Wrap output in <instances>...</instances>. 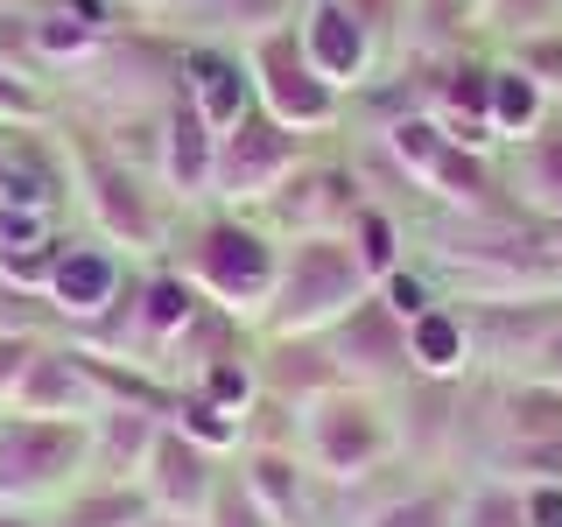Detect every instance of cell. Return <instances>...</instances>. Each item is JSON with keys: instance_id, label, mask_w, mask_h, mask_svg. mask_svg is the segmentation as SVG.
Instances as JSON below:
<instances>
[{"instance_id": "cell-20", "label": "cell", "mask_w": 562, "mask_h": 527, "mask_svg": "<svg viewBox=\"0 0 562 527\" xmlns=\"http://www.w3.org/2000/svg\"><path fill=\"white\" fill-rule=\"evenodd\" d=\"M254 366H260V394L295 401V408L324 401L330 386H351V380L338 373V359H330L324 338H260V345H254Z\"/></svg>"}, {"instance_id": "cell-11", "label": "cell", "mask_w": 562, "mask_h": 527, "mask_svg": "<svg viewBox=\"0 0 562 527\" xmlns=\"http://www.w3.org/2000/svg\"><path fill=\"white\" fill-rule=\"evenodd\" d=\"M218 485H225L218 457H211L204 444H190L176 422H162L148 464H140V492H148L155 514H169V520H204L211 500H218Z\"/></svg>"}, {"instance_id": "cell-46", "label": "cell", "mask_w": 562, "mask_h": 527, "mask_svg": "<svg viewBox=\"0 0 562 527\" xmlns=\"http://www.w3.org/2000/svg\"><path fill=\"white\" fill-rule=\"evenodd\" d=\"M520 380H541V386H562V316H555V330L541 338V351H535V366H527Z\"/></svg>"}, {"instance_id": "cell-26", "label": "cell", "mask_w": 562, "mask_h": 527, "mask_svg": "<svg viewBox=\"0 0 562 527\" xmlns=\"http://www.w3.org/2000/svg\"><path fill=\"white\" fill-rule=\"evenodd\" d=\"M148 520H155V506L140 492V479H85L57 506L49 527H148Z\"/></svg>"}, {"instance_id": "cell-40", "label": "cell", "mask_w": 562, "mask_h": 527, "mask_svg": "<svg viewBox=\"0 0 562 527\" xmlns=\"http://www.w3.org/2000/svg\"><path fill=\"white\" fill-rule=\"evenodd\" d=\"M373 295L401 316V324H415V316H429L436 303H443V295H436V281L422 274V268H408V260H401V268L386 274V281H373Z\"/></svg>"}, {"instance_id": "cell-30", "label": "cell", "mask_w": 562, "mask_h": 527, "mask_svg": "<svg viewBox=\"0 0 562 527\" xmlns=\"http://www.w3.org/2000/svg\"><path fill=\"white\" fill-rule=\"evenodd\" d=\"M345 239H351V254H359L366 281H386V274L401 268V260H408V239H401V218H394L386 204H373V198L359 204V218L345 225Z\"/></svg>"}, {"instance_id": "cell-39", "label": "cell", "mask_w": 562, "mask_h": 527, "mask_svg": "<svg viewBox=\"0 0 562 527\" xmlns=\"http://www.w3.org/2000/svg\"><path fill=\"white\" fill-rule=\"evenodd\" d=\"M57 254H64V233H57V239H35V246H0V281H14V289H35V295H49Z\"/></svg>"}, {"instance_id": "cell-47", "label": "cell", "mask_w": 562, "mask_h": 527, "mask_svg": "<svg viewBox=\"0 0 562 527\" xmlns=\"http://www.w3.org/2000/svg\"><path fill=\"white\" fill-rule=\"evenodd\" d=\"M345 8H351V14H359V22H366V29H373V35H386V29H394V22H401V8H408V0H345Z\"/></svg>"}, {"instance_id": "cell-4", "label": "cell", "mask_w": 562, "mask_h": 527, "mask_svg": "<svg viewBox=\"0 0 562 527\" xmlns=\"http://www.w3.org/2000/svg\"><path fill=\"white\" fill-rule=\"evenodd\" d=\"M401 457V429L373 386H330L303 408V464L324 485H366Z\"/></svg>"}, {"instance_id": "cell-13", "label": "cell", "mask_w": 562, "mask_h": 527, "mask_svg": "<svg viewBox=\"0 0 562 527\" xmlns=\"http://www.w3.org/2000/svg\"><path fill=\"white\" fill-rule=\"evenodd\" d=\"M295 43H303V57L316 64V78L351 92V85H366V70L380 57V35L359 22V14L345 8V0H303V22H295Z\"/></svg>"}, {"instance_id": "cell-41", "label": "cell", "mask_w": 562, "mask_h": 527, "mask_svg": "<svg viewBox=\"0 0 562 527\" xmlns=\"http://www.w3.org/2000/svg\"><path fill=\"white\" fill-rule=\"evenodd\" d=\"M43 345L49 338H35V330H0V415L14 408V394H22L29 366L43 359Z\"/></svg>"}, {"instance_id": "cell-35", "label": "cell", "mask_w": 562, "mask_h": 527, "mask_svg": "<svg viewBox=\"0 0 562 527\" xmlns=\"http://www.w3.org/2000/svg\"><path fill=\"white\" fill-rule=\"evenodd\" d=\"M190 386H198L204 401H218L225 415H246V408L260 401V366H254V351H225V359H218V366H204V373L190 380Z\"/></svg>"}, {"instance_id": "cell-43", "label": "cell", "mask_w": 562, "mask_h": 527, "mask_svg": "<svg viewBox=\"0 0 562 527\" xmlns=\"http://www.w3.org/2000/svg\"><path fill=\"white\" fill-rule=\"evenodd\" d=\"M49 324H57L49 295H35V289H14V281H0V330H35V338H49Z\"/></svg>"}, {"instance_id": "cell-27", "label": "cell", "mask_w": 562, "mask_h": 527, "mask_svg": "<svg viewBox=\"0 0 562 527\" xmlns=\"http://www.w3.org/2000/svg\"><path fill=\"white\" fill-rule=\"evenodd\" d=\"M499 429H506V444H514V450L562 444V386L506 380V394H499Z\"/></svg>"}, {"instance_id": "cell-24", "label": "cell", "mask_w": 562, "mask_h": 527, "mask_svg": "<svg viewBox=\"0 0 562 527\" xmlns=\"http://www.w3.org/2000/svg\"><path fill=\"white\" fill-rule=\"evenodd\" d=\"M471 324L457 303H436L408 324V380H464L471 373Z\"/></svg>"}, {"instance_id": "cell-38", "label": "cell", "mask_w": 562, "mask_h": 527, "mask_svg": "<svg viewBox=\"0 0 562 527\" xmlns=\"http://www.w3.org/2000/svg\"><path fill=\"white\" fill-rule=\"evenodd\" d=\"M218 22L239 35V49L246 43H260V35H274V29H295V0H218Z\"/></svg>"}, {"instance_id": "cell-29", "label": "cell", "mask_w": 562, "mask_h": 527, "mask_svg": "<svg viewBox=\"0 0 562 527\" xmlns=\"http://www.w3.org/2000/svg\"><path fill=\"white\" fill-rule=\"evenodd\" d=\"M380 148H386V162L408 176V183H422V176L436 169V155L450 148V134L436 127L429 105H408V113H394V120L380 127Z\"/></svg>"}, {"instance_id": "cell-17", "label": "cell", "mask_w": 562, "mask_h": 527, "mask_svg": "<svg viewBox=\"0 0 562 527\" xmlns=\"http://www.w3.org/2000/svg\"><path fill=\"white\" fill-rule=\"evenodd\" d=\"M105 408L99 386H92V366H85L78 345H43V359L29 366L22 394H14L8 415H49V422H92Z\"/></svg>"}, {"instance_id": "cell-14", "label": "cell", "mask_w": 562, "mask_h": 527, "mask_svg": "<svg viewBox=\"0 0 562 527\" xmlns=\"http://www.w3.org/2000/svg\"><path fill=\"white\" fill-rule=\"evenodd\" d=\"M176 92H183L211 127H239L254 113V70H246V49H225V43H190L176 57Z\"/></svg>"}, {"instance_id": "cell-7", "label": "cell", "mask_w": 562, "mask_h": 527, "mask_svg": "<svg viewBox=\"0 0 562 527\" xmlns=\"http://www.w3.org/2000/svg\"><path fill=\"white\" fill-rule=\"evenodd\" d=\"M246 70H254V105L268 120H281V127H295V134L338 127L345 92L316 78V64L303 57L295 29H274V35H260V43H246Z\"/></svg>"}, {"instance_id": "cell-31", "label": "cell", "mask_w": 562, "mask_h": 527, "mask_svg": "<svg viewBox=\"0 0 562 527\" xmlns=\"http://www.w3.org/2000/svg\"><path fill=\"white\" fill-rule=\"evenodd\" d=\"M351 527H457V492L450 485H408L394 500H380L373 514H359Z\"/></svg>"}, {"instance_id": "cell-3", "label": "cell", "mask_w": 562, "mask_h": 527, "mask_svg": "<svg viewBox=\"0 0 562 527\" xmlns=\"http://www.w3.org/2000/svg\"><path fill=\"white\" fill-rule=\"evenodd\" d=\"M373 281H366L359 254L345 233H316V239H281V281L260 310V338H324L338 316H351V303H366Z\"/></svg>"}, {"instance_id": "cell-48", "label": "cell", "mask_w": 562, "mask_h": 527, "mask_svg": "<svg viewBox=\"0 0 562 527\" xmlns=\"http://www.w3.org/2000/svg\"><path fill=\"white\" fill-rule=\"evenodd\" d=\"M134 8H148V14H176V8H190V0H134Z\"/></svg>"}, {"instance_id": "cell-49", "label": "cell", "mask_w": 562, "mask_h": 527, "mask_svg": "<svg viewBox=\"0 0 562 527\" xmlns=\"http://www.w3.org/2000/svg\"><path fill=\"white\" fill-rule=\"evenodd\" d=\"M148 527H204V520H169V514H155Z\"/></svg>"}, {"instance_id": "cell-6", "label": "cell", "mask_w": 562, "mask_h": 527, "mask_svg": "<svg viewBox=\"0 0 562 527\" xmlns=\"http://www.w3.org/2000/svg\"><path fill=\"white\" fill-rule=\"evenodd\" d=\"M310 162V134L281 127L254 105V113L239 120V127L218 134V162H211V198L225 211H260L274 198L281 183H289L295 169Z\"/></svg>"}, {"instance_id": "cell-9", "label": "cell", "mask_w": 562, "mask_h": 527, "mask_svg": "<svg viewBox=\"0 0 562 527\" xmlns=\"http://www.w3.org/2000/svg\"><path fill=\"white\" fill-rule=\"evenodd\" d=\"M330 359H338V373L351 386H394L408 380V324H401L394 310L380 303V295H366V303H351V316H338V324L324 330Z\"/></svg>"}, {"instance_id": "cell-8", "label": "cell", "mask_w": 562, "mask_h": 527, "mask_svg": "<svg viewBox=\"0 0 562 527\" xmlns=\"http://www.w3.org/2000/svg\"><path fill=\"white\" fill-rule=\"evenodd\" d=\"M359 204H366L359 169H345V162H303L268 204H260V225L281 233V239H316V233H345V225L359 218Z\"/></svg>"}, {"instance_id": "cell-10", "label": "cell", "mask_w": 562, "mask_h": 527, "mask_svg": "<svg viewBox=\"0 0 562 527\" xmlns=\"http://www.w3.org/2000/svg\"><path fill=\"white\" fill-rule=\"evenodd\" d=\"M127 254H113L105 239H64L57 254V274H49V310H57V324L78 338V330H92L105 310L127 295Z\"/></svg>"}, {"instance_id": "cell-45", "label": "cell", "mask_w": 562, "mask_h": 527, "mask_svg": "<svg viewBox=\"0 0 562 527\" xmlns=\"http://www.w3.org/2000/svg\"><path fill=\"white\" fill-rule=\"evenodd\" d=\"M527 527H562V479H527Z\"/></svg>"}, {"instance_id": "cell-44", "label": "cell", "mask_w": 562, "mask_h": 527, "mask_svg": "<svg viewBox=\"0 0 562 527\" xmlns=\"http://www.w3.org/2000/svg\"><path fill=\"white\" fill-rule=\"evenodd\" d=\"M204 527H274V520L260 514L254 500H246V485H239V479H225V485H218V500H211V514H204Z\"/></svg>"}, {"instance_id": "cell-5", "label": "cell", "mask_w": 562, "mask_h": 527, "mask_svg": "<svg viewBox=\"0 0 562 527\" xmlns=\"http://www.w3.org/2000/svg\"><path fill=\"white\" fill-rule=\"evenodd\" d=\"M92 479V422L0 415V506H64Z\"/></svg>"}, {"instance_id": "cell-19", "label": "cell", "mask_w": 562, "mask_h": 527, "mask_svg": "<svg viewBox=\"0 0 562 527\" xmlns=\"http://www.w3.org/2000/svg\"><path fill=\"white\" fill-rule=\"evenodd\" d=\"M422 190H429V198L443 204L450 218H499V211H520L514 190H506V176L492 169V155L457 148V141L436 155V169L422 176ZM520 218H527V211H520Z\"/></svg>"}, {"instance_id": "cell-12", "label": "cell", "mask_w": 562, "mask_h": 527, "mask_svg": "<svg viewBox=\"0 0 562 527\" xmlns=\"http://www.w3.org/2000/svg\"><path fill=\"white\" fill-rule=\"evenodd\" d=\"M562 316V295H514V303H464V324H471V359L479 366H499V373H527L535 366L541 338L555 330Z\"/></svg>"}, {"instance_id": "cell-25", "label": "cell", "mask_w": 562, "mask_h": 527, "mask_svg": "<svg viewBox=\"0 0 562 527\" xmlns=\"http://www.w3.org/2000/svg\"><path fill=\"white\" fill-rule=\"evenodd\" d=\"M162 422L169 415H155V408H99L92 415V479H140Z\"/></svg>"}, {"instance_id": "cell-32", "label": "cell", "mask_w": 562, "mask_h": 527, "mask_svg": "<svg viewBox=\"0 0 562 527\" xmlns=\"http://www.w3.org/2000/svg\"><path fill=\"white\" fill-rule=\"evenodd\" d=\"M169 422L190 436V444H204L211 457H233L246 436H239V415H225L218 401H204L198 386H176V408H169Z\"/></svg>"}, {"instance_id": "cell-1", "label": "cell", "mask_w": 562, "mask_h": 527, "mask_svg": "<svg viewBox=\"0 0 562 527\" xmlns=\"http://www.w3.org/2000/svg\"><path fill=\"white\" fill-rule=\"evenodd\" d=\"M169 268L183 274L211 310L239 316V324H260V310H268V295L281 281V233H268V225L246 218V211H211V218H198L183 233Z\"/></svg>"}, {"instance_id": "cell-2", "label": "cell", "mask_w": 562, "mask_h": 527, "mask_svg": "<svg viewBox=\"0 0 562 527\" xmlns=\"http://www.w3.org/2000/svg\"><path fill=\"white\" fill-rule=\"evenodd\" d=\"M64 155H70V183H78L85 218L113 254H169V190L148 169H134L92 127H70Z\"/></svg>"}, {"instance_id": "cell-16", "label": "cell", "mask_w": 562, "mask_h": 527, "mask_svg": "<svg viewBox=\"0 0 562 527\" xmlns=\"http://www.w3.org/2000/svg\"><path fill=\"white\" fill-rule=\"evenodd\" d=\"M429 113L457 148H479L492 155L499 134H492V64L479 57H443L436 64V85H429Z\"/></svg>"}, {"instance_id": "cell-21", "label": "cell", "mask_w": 562, "mask_h": 527, "mask_svg": "<svg viewBox=\"0 0 562 527\" xmlns=\"http://www.w3.org/2000/svg\"><path fill=\"white\" fill-rule=\"evenodd\" d=\"M198 310H204V295L190 289L169 260H162V268H148V274H140V295H134V359L140 366H162V351L183 338V324Z\"/></svg>"}, {"instance_id": "cell-15", "label": "cell", "mask_w": 562, "mask_h": 527, "mask_svg": "<svg viewBox=\"0 0 562 527\" xmlns=\"http://www.w3.org/2000/svg\"><path fill=\"white\" fill-rule=\"evenodd\" d=\"M211 162H218V127H211L183 92H169L162 99V169H155V183L169 190V204H204L211 198Z\"/></svg>"}, {"instance_id": "cell-50", "label": "cell", "mask_w": 562, "mask_h": 527, "mask_svg": "<svg viewBox=\"0 0 562 527\" xmlns=\"http://www.w3.org/2000/svg\"><path fill=\"white\" fill-rule=\"evenodd\" d=\"M0 176H8V134H0Z\"/></svg>"}, {"instance_id": "cell-37", "label": "cell", "mask_w": 562, "mask_h": 527, "mask_svg": "<svg viewBox=\"0 0 562 527\" xmlns=\"http://www.w3.org/2000/svg\"><path fill=\"white\" fill-rule=\"evenodd\" d=\"M43 120H49V92L29 70H14V57H0V127H43Z\"/></svg>"}, {"instance_id": "cell-33", "label": "cell", "mask_w": 562, "mask_h": 527, "mask_svg": "<svg viewBox=\"0 0 562 527\" xmlns=\"http://www.w3.org/2000/svg\"><path fill=\"white\" fill-rule=\"evenodd\" d=\"M457 527H527V492L514 479H479L457 492Z\"/></svg>"}, {"instance_id": "cell-34", "label": "cell", "mask_w": 562, "mask_h": 527, "mask_svg": "<svg viewBox=\"0 0 562 527\" xmlns=\"http://www.w3.org/2000/svg\"><path fill=\"white\" fill-rule=\"evenodd\" d=\"M29 43H35V57H43V64H92L99 49H105V35H92L85 22H70L64 8H49V14H35V22H29Z\"/></svg>"}, {"instance_id": "cell-22", "label": "cell", "mask_w": 562, "mask_h": 527, "mask_svg": "<svg viewBox=\"0 0 562 527\" xmlns=\"http://www.w3.org/2000/svg\"><path fill=\"white\" fill-rule=\"evenodd\" d=\"M506 190L535 225H562V105L549 113V127H535L527 141H514V169Z\"/></svg>"}, {"instance_id": "cell-18", "label": "cell", "mask_w": 562, "mask_h": 527, "mask_svg": "<svg viewBox=\"0 0 562 527\" xmlns=\"http://www.w3.org/2000/svg\"><path fill=\"white\" fill-rule=\"evenodd\" d=\"M239 485L274 527H316V471L303 450H239Z\"/></svg>"}, {"instance_id": "cell-36", "label": "cell", "mask_w": 562, "mask_h": 527, "mask_svg": "<svg viewBox=\"0 0 562 527\" xmlns=\"http://www.w3.org/2000/svg\"><path fill=\"white\" fill-rule=\"evenodd\" d=\"M479 22L506 43H527V35L562 29V0H479Z\"/></svg>"}, {"instance_id": "cell-42", "label": "cell", "mask_w": 562, "mask_h": 527, "mask_svg": "<svg viewBox=\"0 0 562 527\" xmlns=\"http://www.w3.org/2000/svg\"><path fill=\"white\" fill-rule=\"evenodd\" d=\"M514 64L527 70V78L541 85L549 99H562V29L549 35H527V43H514Z\"/></svg>"}, {"instance_id": "cell-23", "label": "cell", "mask_w": 562, "mask_h": 527, "mask_svg": "<svg viewBox=\"0 0 562 527\" xmlns=\"http://www.w3.org/2000/svg\"><path fill=\"white\" fill-rule=\"evenodd\" d=\"M70 198V155L57 148H35L29 127L8 134V176H0V211H43L57 218Z\"/></svg>"}, {"instance_id": "cell-28", "label": "cell", "mask_w": 562, "mask_h": 527, "mask_svg": "<svg viewBox=\"0 0 562 527\" xmlns=\"http://www.w3.org/2000/svg\"><path fill=\"white\" fill-rule=\"evenodd\" d=\"M549 113H555V99L541 92L527 70L506 57V64H492V134L514 148V141H527L535 127H549Z\"/></svg>"}]
</instances>
